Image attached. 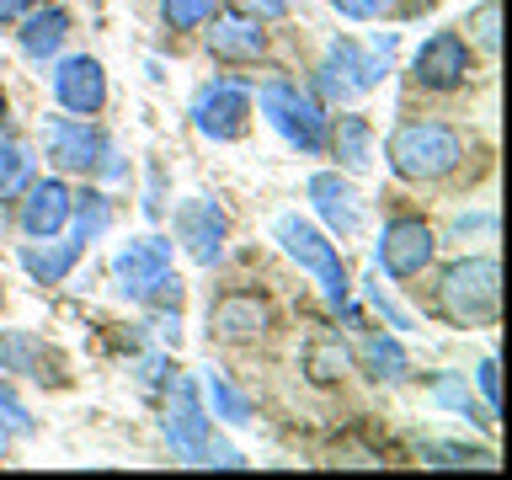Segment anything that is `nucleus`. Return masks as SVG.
<instances>
[{"mask_svg": "<svg viewBox=\"0 0 512 480\" xmlns=\"http://www.w3.org/2000/svg\"><path fill=\"white\" fill-rule=\"evenodd\" d=\"M384 155L400 182H443L464 166V134L443 118H406L390 128Z\"/></svg>", "mask_w": 512, "mask_h": 480, "instance_id": "1", "label": "nucleus"}, {"mask_svg": "<svg viewBox=\"0 0 512 480\" xmlns=\"http://www.w3.org/2000/svg\"><path fill=\"white\" fill-rule=\"evenodd\" d=\"M251 107H262V118L278 128L299 155H326L331 112L310 86H299V80H288V75H267L262 86H251Z\"/></svg>", "mask_w": 512, "mask_h": 480, "instance_id": "2", "label": "nucleus"}, {"mask_svg": "<svg viewBox=\"0 0 512 480\" xmlns=\"http://www.w3.org/2000/svg\"><path fill=\"white\" fill-rule=\"evenodd\" d=\"M390 54H395V32H374V43L336 38L326 48V64L315 70V96L320 102H352V96L374 91L390 75Z\"/></svg>", "mask_w": 512, "mask_h": 480, "instance_id": "3", "label": "nucleus"}, {"mask_svg": "<svg viewBox=\"0 0 512 480\" xmlns=\"http://www.w3.org/2000/svg\"><path fill=\"white\" fill-rule=\"evenodd\" d=\"M438 304L454 326H491L496 310H502V267H496V256L480 251V256H459L454 267H443Z\"/></svg>", "mask_w": 512, "mask_h": 480, "instance_id": "4", "label": "nucleus"}, {"mask_svg": "<svg viewBox=\"0 0 512 480\" xmlns=\"http://www.w3.org/2000/svg\"><path fill=\"white\" fill-rule=\"evenodd\" d=\"M112 278H118V288L134 304H171V310H182V278L171 272V240L139 235L128 246H118Z\"/></svg>", "mask_w": 512, "mask_h": 480, "instance_id": "5", "label": "nucleus"}, {"mask_svg": "<svg viewBox=\"0 0 512 480\" xmlns=\"http://www.w3.org/2000/svg\"><path fill=\"white\" fill-rule=\"evenodd\" d=\"M272 235H278V246L288 251V262H299L310 278L320 283V294H326L331 310H342V315H358L352 310V283H347V267H342V251L331 246L326 235L315 230L310 219H299V214H283L278 224H272Z\"/></svg>", "mask_w": 512, "mask_h": 480, "instance_id": "6", "label": "nucleus"}, {"mask_svg": "<svg viewBox=\"0 0 512 480\" xmlns=\"http://www.w3.org/2000/svg\"><path fill=\"white\" fill-rule=\"evenodd\" d=\"M166 443H171V454L182 459V464H208V438H214V422H208V411H203V390H198V379H187V374H176L166 384Z\"/></svg>", "mask_w": 512, "mask_h": 480, "instance_id": "7", "label": "nucleus"}, {"mask_svg": "<svg viewBox=\"0 0 512 480\" xmlns=\"http://www.w3.org/2000/svg\"><path fill=\"white\" fill-rule=\"evenodd\" d=\"M192 123H198L203 139L230 144L251 128V86L235 75H214L208 86H198L192 96Z\"/></svg>", "mask_w": 512, "mask_h": 480, "instance_id": "8", "label": "nucleus"}, {"mask_svg": "<svg viewBox=\"0 0 512 480\" xmlns=\"http://www.w3.org/2000/svg\"><path fill=\"white\" fill-rule=\"evenodd\" d=\"M38 134H43V155L54 160L59 171H75V176H96L102 150L112 144L91 118H75V112H54V118H43Z\"/></svg>", "mask_w": 512, "mask_h": 480, "instance_id": "9", "label": "nucleus"}, {"mask_svg": "<svg viewBox=\"0 0 512 480\" xmlns=\"http://www.w3.org/2000/svg\"><path fill=\"white\" fill-rule=\"evenodd\" d=\"M432 256H438V230L427 219H416V214L384 219L379 246H374V262L384 278H416V272H427Z\"/></svg>", "mask_w": 512, "mask_h": 480, "instance_id": "10", "label": "nucleus"}, {"mask_svg": "<svg viewBox=\"0 0 512 480\" xmlns=\"http://www.w3.org/2000/svg\"><path fill=\"white\" fill-rule=\"evenodd\" d=\"M470 70H475V54H470V43H464V32H454V27L432 32L411 59V75L422 91H454L470 80Z\"/></svg>", "mask_w": 512, "mask_h": 480, "instance_id": "11", "label": "nucleus"}, {"mask_svg": "<svg viewBox=\"0 0 512 480\" xmlns=\"http://www.w3.org/2000/svg\"><path fill=\"white\" fill-rule=\"evenodd\" d=\"M48 91H54L59 112H75V118H96L107 107V75H102V59L91 54H64L48 75Z\"/></svg>", "mask_w": 512, "mask_h": 480, "instance_id": "12", "label": "nucleus"}, {"mask_svg": "<svg viewBox=\"0 0 512 480\" xmlns=\"http://www.w3.org/2000/svg\"><path fill=\"white\" fill-rule=\"evenodd\" d=\"M171 230H176V246H182L192 262H198V267H214L219 256H224V240H230V219H224L219 203L187 198V203H176Z\"/></svg>", "mask_w": 512, "mask_h": 480, "instance_id": "13", "label": "nucleus"}, {"mask_svg": "<svg viewBox=\"0 0 512 480\" xmlns=\"http://www.w3.org/2000/svg\"><path fill=\"white\" fill-rule=\"evenodd\" d=\"M304 192H310V203H315V214L326 219V230L331 235H358L363 230V192L347 182L342 171H315L310 182H304Z\"/></svg>", "mask_w": 512, "mask_h": 480, "instance_id": "14", "label": "nucleus"}, {"mask_svg": "<svg viewBox=\"0 0 512 480\" xmlns=\"http://www.w3.org/2000/svg\"><path fill=\"white\" fill-rule=\"evenodd\" d=\"M70 203H75V192L64 187L59 176H48V182H38V176H32L27 192H22V208H16V224H22L27 240L59 235L64 224H70Z\"/></svg>", "mask_w": 512, "mask_h": 480, "instance_id": "15", "label": "nucleus"}, {"mask_svg": "<svg viewBox=\"0 0 512 480\" xmlns=\"http://www.w3.org/2000/svg\"><path fill=\"white\" fill-rule=\"evenodd\" d=\"M208 54L214 59H224V64H256L267 54V32H262V22L256 16H240V11H230V16H208Z\"/></svg>", "mask_w": 512, "mask_h": 480, "instance_id": "16", "label": "nucleus"}, {"mask_svg": "<svg viewBox=\"0 0 512 480\" xmlns=\"http://www.w3.org/2000/svg\"><path fill=\"white\" fill-rule=\"evenodd\" d=\"M64 38H70V11L64 6H32L16 16V48L32 59V64H43V59H59V48Z\"/></svg>", "mask_w": 512, "mask_h": 480, "instance_id": "17", "label": "nucleus"}, {"mask_svg": "<svg viewBox=\"0 0 512 480\" xmlns=\"http://www.w3.org/2000/svg\"><path fill=\"white\" fill-rule=\"evenodd\" d=\"M326 150L342 160L352 176L374 171V155H379V139H374V123L363 118V112H342V118H331V134H326Z\"/></svg>", "mask_w": 512, "mask_h": 480, "instance_id": "18", "label": "nucleus"}, {"mask_svg": "<svg viewBox=\"0 0 512 480\" xmlns=\"http://www.w3.org/2000/svg\"><path fill=\"white\" fill-rule=\"evenodd\" d=\"M267 299H256V294H224L214 310H208V326H214V336H224V342H251V336H262L267 331Z\"/></svg>", "mask_w": 512, "mask_h": 480, "instance_id": "19", "label": "nucleus"}, {"mask_svg": "<svg viewBox=\"0 0 512 480\" xmlns=\"http://www.w3.org/2000/svg\"><path fill=\"white\" fill-rule=\"evenodd\" d=\"M80 262V246L75 240H54V235H43V240H32V246H22V272L32 283H43V288H54L64 283L75 272Z\"/></svg>", "mask_w": 512, "mask_h": 480, "instance_id": "20", "label": "nucleus"}, {"mask_svg": "<svg viewBox=\"0 0 512 480\" xmlns=\"http://www.w3.org/2000/svg\"><path fill=\"white\" fill-rule=\"evenodd\" d=\"M43 368H54L48 347L32 331H0V374L16 379H43Z\"/></svg>", "mask_w": 512, "mask_h": 480, "instance_id": "21", "label": "nucleus"}, {"mask_svg": "<svg viewBox=\"0 0 512 480\" xmlns=\"http://www.w3.org/2000/svg\"><path fill=\"white\" fill-rule=\"evenodd\" d=\"M358 363H363L374 379H390V384L406 379V368H411L406 347H400V336H390V331H368L363 347H358Z\"/></svg>", "mask_w": 512, "mask_h": 480, "instance_id": "22", "label": "nucleus"}, {"mask_svg": "<svg viewBox=\"0 0 512 480\" xmlns=\"http://www.w3.org/2000/svg\"><path fill=\"white\" fill-rule=\"evenodd\" d=\"M38 176V160H32L27 139H0V203H16L27 192V182Z\"/></svg>", "mask_w": 512, "mask_h": 480, "instance_id": "23", "label": "nucleus"}, {"mask_svg": "<svg viewBox=\"0 0 512 480\" xmlns=\"http://www.w3.org/2000/svg\"><path fill=\"white\" fill-rule=\"evenodd\" d=\"M70 219H75V246L86 251V246H96L107 230H112V203H107V192H96V187H86L80 198L70 203Z\"/></svg>", "mask_w": 512, "mask_h": 480, "instance_id": "24", "label": "nucleus"}, {"mask_svg": "<svg viewBox=\"0 0 512 480\" xmlns=\"http://www.w3.org/2000/svg\"><path fill=\"white\" fill-rule=\"evenodd\" d=\"M427 400H432L438 411L470 416L475 427H496V416H491L486 406H475V395H470V384H464V374H438V379H432V390H427Z\"/></svg>", "mask_w": 512, "mask_h": 480, "instance_id": "25", "label": "nucleus"}, {"mask_svg": "<svg viewBox=\"0 0 512 480\" xmlns=\"http://www.w3.org/2000/svg\"><path fill=\"white\" fill-rule=\"evenodd\" d=\"M304 374H310L315 384H336L352 374V352L347 342H336V336H315L310 347H304Z\"/></svg>", "mask_w": 512, "mask_h": 480, "instance_id": "26", "label": "nucleus"}, {"mask_svg": "<svg viewBox=\"0 0 512 480\" xmlns=\"http://www.w3.org/2000/svg\"><path fill=\"white\" fill-rule=\"evenodd\" d=\"M198 390L208 395V406H214V416H219L224 427H246V422H251V400L240 395L235 384L219 374V368H214V374H208V379L198 384Z\"/></svg>", "mask_w": 512, "mask_h": 480, "instance_id": "27", "label": "nucleus"}, {"mask_svg": "<svg viewBox=\"0 0 512 480\" xmlns=\"http://www.w3.org/2000/svg\"><path fill=\"white\" fill-rule=\"evenodd\" d=\"M422 459L438 470H464V464H486L491 454H480L470 443H443V438H422Z\"/></svg>", "mask_w": 512, "mask_h": 480, "instance_id": "28", "label": "nucleus"}, {"mask_svg": "<svg viewBox=\"0 0 512 480\" xmlns=\"http://www.w3.org/2000/svg\"><path fill=\"white\" fill-rule=\"evenodd\" d=\"M219 0H160V16H166L171 32H198L208 16H214Z\"/></svg>", "mask_w": 512, "mask_h": 480, "instance_id": "29", "label": "nucleus"}, {"mask_svg": "<svg viewBox=\"0 0 512 480\" xmlns=\"http://www.w3.org/2000/svg\"><path fill=\"white\" fill-rule=\"evenodd\" d=\"M171 379H176V368H171L166 352H150V358H139V363H134V384H139L144 395H160Z\"/></svg>", "mask_w": 512, "mask_h": 480, "instance_id": "30", "label": "nucleus"}, {"mask_svg": "<svg viewBox=\"0 0 512 480\" xmlns=\"http://www.w3.org/2000/svg\"><path fill=\"white\" fill-rule=\"evenodd\" d=\"M470 32H475V43L486 48V54H496V43H502V6H496V0L475 6L470 11Z\"/></svg>", "mask_w": 512, "mask_h": 480, "instance_id": "31", "label": "nucleus"}, {"mask_svg": "<svg viewBox=\"0 0 512 480\" xmlns=\"http://www.w3.org/2000/svg\"><path fill=\"white\" fill-rule=\"evenodd\" d=\"M400 0H331L336 16H347V22H379V16H395Z\"/></svg>", "mask_w": 512, "mask_h": 480, "instance_id": "32", "label": "nucleus"}, {"mask_svg": "<svg viewBox=\"0 0 512 480\" xmlns=\"http://www.w3.org/2000/svg\"><path fill=\"white\" fill-rule=\"evenodd\" d=\"M496 374H502V368H496V358L486 352V358H480V368H475V384H480V395H486V411H491V416L502 411V379H496Z\"/></svg>", "mask_w": 512, "mask_h": 480, "instance_id": "33", "label": "nucleus"}, {"mask_svg": "<svg viewBox=\"0 0 512 480\" xmlns=\"http://www.w3.org/2000/svg\"><path fill=\"white\" fill-rule=\"evenodd\" d=\"M0 422H6L11 432H38V422H32V411L22 406V400H16L6 384H0Z\"/></svg>", "mask_w": 512, "mask_h": 480, "instance_id": "34", "label": "nucleus"}, {"mask_svg": "<svg viewBox=\"0 0 512 480\" xmlns=\"http://www.w3.org/2000/svg\"><path fill=\"white\" fill-rule=\"evenodd\" d=\"M368 299H374V310H379L384 320H390V331H411V315H406V310H400V304H395L390 294H384V288H379V283H368Z\"/></svg>", "mask_w": 512, "mask_h": 480, "instance_id": "35", "label": "nucleus"}, {"mask_svg": "<svg viewBox=\"0 0 512 480\" xmlns=\"http://www.w3.org/2000/svg\"><path fill=\"white\" fill-rule=\"evenodd\" d=\"M230 11L256 16V22H272V16H283V11H288V0H230Z\"/></svg>", "mask_w": 512, "mask_h": 480, "instance_id": "36", "label": "nucleus"}, {"mask_svg": "<svg viewBox=\"0 0 512 480\" xmlns=\"http://www.w3.org/2000/svg\"><path fill=\"white\" fill-rule=\"evenodd\" d=\"M496 230V214L491 208H480V214H459L454 219V240H464V235H491Z\"/></svg>", "mask_w": 512, "mask_h": 480, "instance_id": "37", "label": "nucleus"}, {"mask_svg": "<svg viewBox=\"0 0 512 480\" xmlns=\"http://www.w3.org/2000/svg\"><path fill=\"white\" fill-rule=\"evenodd\" d=\"M32 6V0H0V27H11L16 22V16H22Z\"/></svg>", "mask_w": 512, "mask_h": 480, "instance_id": "38", "label": "nucleus"}, {"mask_svg": "<svg viewBox=\"0 0 512 480\" xmlns=\"http://www.w3.org/2000/svg\"><path fill=\"white\" fill-rule=\"evenodd\" d=\"M0 118H6V91H0Z\"/></svg>", "mask_w": 512, "mask_h": 480, "instance_id": "39", "label": "nucleus"}, {"mask_svg": "<svg viewBox=\"0 0 512 480\" xmlns=\"http://www.w3.org/2000/svg\"><path fill=\"white\" fill-rule=\"evenodd\" d=\"M0 304H6V283H0Z\"/></svg>", "mask_w": 512, "mask_h": 480, "instance_id": "40", "label": "nucleus"}]
</instances>
